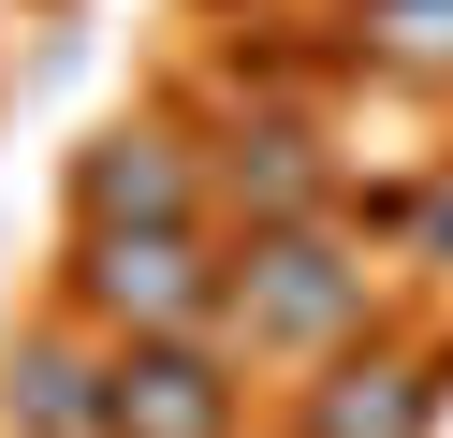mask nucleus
Masks as SVG:
<instances>
[{"mask_svg": "<svg viewBox=\"0 0 453 438\" xmlns=\"http://www.w3.org/2000/svg\"><path fill=\"white\" fill-rule=\"evenodd\" d=\"M234 336L249 350H351L365 336V249L336 219H264L234 249Z\"/></svg>", "mask_w": 453, "mask_h": 438, "instance_id": "f257e3e1", "label": "nucleus"}, {"mask_svg": "<svg viewBox=\"0 0 453 438\" xmlns=\"http://www.w3.org/2000/svg\"><path fill=\"white\" fill-rule=\"evenodd\" d=\"M118 438H234L219 336H118Z\"/></svg>", "mask_w": 453, "mask_h": 438, "instance_id": "20e7f679", "label": "nucleus"}, {"mask_svg": "<svg viewBox=\"0 0 453 438\" xmlns=\"http://www.w3.org/2000/svg\"><path fill=\"white\" fill-rule=\"evenodd\" d=\"M424 249L453 263V175H439V190H424Z\"/></svg>", "mask_w": 453, "mask_h": 438, "instance_id": "1a4fd4ad", "label": "nucleus"}, {"mask_svg": "<svg viewBox=\"0 0 453 438\" xmlns=\"http://www.w3.org/2000/svg\"><path fill=\"white\" fill-rule=\"evenodd\" d=\"M351 44L380 73H453V0H351Z\"/></svg>", "mask_w": 453, "mask_h": 438, "instance_id": "6e6552de", "label": "nucleus"}, {"mask_svg": "<svg viewBox=\"0 0 453 438\" xmlns=\"http://www.w3.org/2000/svg\"><path fill=\"white\" fill-rule=\"evenodd\" d=\"M234 204H249V234L264 219H322V146H307L293 117H249L234 132Z\"/></svg>", "mask_w": 453, "mask_h": 438, "instance_id": "0eeeda50", "label": "nucleus"}, {"mask_svg": "<svg viewBox=\"0 0 453 438\" xmlns=\"http://www.w3.org/2000/svg\"><path fill=\"white\" fill-rule=\"evenodd\" d=\"M424 409H439V380L410 350H322V380H307V438H424Z\"/></svg>", "mask_w": 453, "mask_h": 438, "instance_id": "423d86ee", "label": "nucleus"}, {"mask_svg": "<svg viewBox=\"0 0 453 438\" xmlns=\"http://www.w3.org/2000/svg\"><path fill=\"white\" fill-rule=\"evenodd\" d=\"M73 219L88 234H161V219H205V175L161 117H118V132L73 161Z\"/></svg>", "mask_w": 453, "mask_h": 438, "instance_id": "7ed1b4c3", "label": "nucleus"}, {"mask_svg": "<svg viewBox=\"0 0 453 438\" xmlns=\"http://www.w3.org/2000/svg\"><path fill=\"white\" fill-rule=\"evenodd\" d=\"M73 292H88L118 336H219V321H234V263L205 249V219L88 234V249H73Z\"/></svg>", "mask_w": 453, "mask_h": 438, "instance_id": "f03ea898", "label": "nucleus"}, {"mask_svg": "<svg viewBox=\"0 0 453 438\" xmlns=\"http://www.w3.org/2000/svg\"><path fill=\"white\" fill-rule=\"evenodd\" d=\"M0 424H15V438H118V350L15 336V365H0Z\"/></svg>", "mask_w": 453, "mask_h": 438, "instance_id": "39448f33", "label": "nucleus"}]
</instances>
